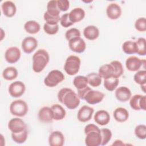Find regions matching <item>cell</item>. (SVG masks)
Segmentation results:
<instances>
[{
    "label": "cell",
    "mask_w": 146,
    "mask_h": 146,
    "mask_svg": "<svg viewBox=\"0 0 146 146\" xmlns=\"http://www.w3.org/2000/svg\"><path fill=\"white\" fill-rule=\"evenodd\" d=\"M58 99L67 108L74 110L80 104V98L78 95L71 88H63L58 93Z\"/></svg>",
    "instance_id": "obj_1"
},
{
    "label": "cell",
    "mask_w": 146,
    "mask_h": 146,
    "mask_svg": "<svg viewBox=\"0 0 146 146\" xmlns=\"http://www.w3.org/2000/svg\"><path fill=\"white\" fill-rule=\"evenodd\" d=\"M85 144L87 146H99L102 143L100 129L94 124H87L84 128Z\"/></svg>",
    "instance_id": "obj_2"
},
{
    "label": "cell",
    "mask_w": 146,
    "mask_h": 146,
    "mask_svg": "<svg viewBox=\"0 0 146 146\" xmlns=\"http://www.w3.org/2000/svg\"><path fill=\"white\" fill-rule=\"evenodd\" d=\"M50 56L48 52L44 49H39L33 56V70L39 73L43 70L48 64Z\"/></svg>",
    "instance_id": "obj_3"
},
{
    "label": "cell",
    "mask_w": 146,
    "mask_h": 146,
    "mask_svg": "<svg viewBox=\"0 0 146 146\" xmlns=\"http://www.w3.org/2000/svg\"><path fill=\"white\" fill-rule=\"evenodd\" d=\"M81 60L79 57L75 55H70L66 60L64 69L69 75H76L80 70Z\"/></svg>",
    "instance_id": "obj_4"
},
{
    "label": "cell",
    "mask_w": 146,
    "mask_h": 146,
    "mask_svg": "<svg viewBox=\"0 0 146 146\" xmlns=\"http://www.w3.org/2000/svg\"><path fill=\"white\" fill-rule=\"evenodd\" d=\"M29 110L27 104L23 100H15L11 102L10 105V112L14 115L18 117L25 116Z\"/></svg>",
    "instance_id": "obj_5"
},
{
    "label": "cell",
    "mask_w": 146,
    "mask_h": 146,
    "mask_svg": "<svg viewBox=\"0 0 146 146\" xmlns=\"http://www.w3.org/2000/svg\"><path fill=\"white\" fill-rule=\"evenodd\" d=\"M64 80V74L59 70H53L49 72L44 79V84L49 87H54Z\"/></svg>",
    "instance_id": "obj_6"
},
{
    "label": "cell",
    "mask_w": 146,
    "mask_h": 146,
    "mask_svg": "<svg viewBox=\"0 0 146 146\" xmlns=\"http://www.w3.org/2000/svg\"><path fill=\"white\" fill-rule=\"evenodd\" d=\"M146 96L140 94H136L131 97L129 100L130 107L134 110L139 111L146 110Z\"/></svg>",
    "instance_id": "obj_7"
},
{
    "label": "cell",
    "mask_w": 146,
    "mask_h": 146,
    "mask_svg": "<svg viewBox=\"0 0 146 146\" xmlns=\"http://www.w3.org/2000/svg\"><path fill=\"white\" fill-rule=\"evenodd\" d=\"M104 94L99 91L91 89L85 95L83 100L90 104H95L101 102L104 98Z\"/></svg>",
    "instance_id": "obj_8"
},
{
    "label": "cell",
    "mask_w": 146,
    "mask_h": 146,
    "mask_svg": "<svg viewBox=\"0 0 146 146\" xmlns=\"http://www.w3.org/2000/svg\"><path fill=\"white\" fill-rule=\"evenodd\" d=\"M25 85L22 82L15 81L10 84L9 93L11 97L19 98L25 93Z\"/></svg>",
    "instance_id": "obj_9"
},
{
    "label": "cell",
    "mask_w": 146,
    "mask_h": 146,
    "mask_svg": "<svg viewBox=\"0 0 146 146\" xmlns=\"http://www.w3.org/2000/svg\"><path fill=\"white\" fill-rule=\"evenodd\" d=\"M145 60H141L135 56L128 57L125 61L126 68L130 71H137L142 67V65L145 66Z\"/></svg>",
    "instance_id": "obj_10"
},
{
    "label": "cell",
    "mask_w": 146,
    "mask_h": 146,
    "mask_svg": "<svg viewBox=\"0 0 146 146\" xmlns=\"http://www.w3.org/2000/svg\"><path fill=\"white\" fill-rule=\"evenodd\" d=\"M68 46L71 51L76 53H82L86 50V44L82 38L76 37L68 41Z\"/></svg>",
    "instance_id": "obj_11"
},
{
    "label": "cell",
    "mask_w": 146,
    "mask_h": 146,
    "mask_svg": "<svg viewBox=\"0 0 146 146\" xmlns=\"http://www.w3.org/2000/svg\"><path fill=\"white\" fill-rule=\"evenodd\" d=\"M21 55V51L18 47H10L6 50L5 53V58L7 62L13 64L19 60Z\"/></svg>",
    "instance_id": "obj_12"
},
{
    "label": "cell",
    "mask_w": 146,
    "mask_h": 146,
    "mask_svg": "<svg viewBox=\"0 0 146 146\" xmlns=\"http://www.w3.org/2000/svg\"><path fill=\"white\" fill-rule=\"evenodd\" d=\"M8 128L13 133H19L27 129V125L22 119L15 117L9 121Z\"/></svg>",
    "instance_id": "obj_13"
},
{
    "label": "cell",
    "mask_w": 146,
    "mask_h": 146,
    "mask_svg": "<svg viewBox=\"0 0 146 146\" xmlns=\"http://www.w3.org/2000/svg\"><path fill=\"white\" fill-rule=\"evenodd\" d=\"M94 112L93 108L88 106H83L79 110L77 113V118L80 122H87L91 120Z\"/></svg>",
    "instance_id": "obj_14"
},
{
    "label": "cell",
    "mask_w": 146,
    "mask_h": 146,
    "mask_svg": "<svg viewBox=\"0 0 146 146\" xmlns=\"http://www.w3.org/2000/svg\"><path fill=\"white\" fill-rule=\"evenodd\" d=\"M37 46V40L32 36L26 37L22 42L21 47L23 52L26 54L31 53L36 48Z\"/></svg>",
    "instance_id": "obj_15"
},
{
    "label": "cell",
    "mask_w": 146,
    "mask_h": 146,
    "mask_svg": "<svg viewBox=\"0 0 146 146\" xmlns=\"http://www.w3.org/2000/svg\"><path fill=\"white\" fill-rule=\"evenodd\" d=\"M106 14L110 19L116 20L121 16V9L118 4L111 3L107 7Z\"/></svg>",
    "instance_id": "obj_16"
},
{
    "label": "cell",
    "mask_w": 146,
    "mask_h": 146,
    "mask_svg": "<svg viewBox=\"0 0 146 146\" xmlns=\"http://www.w3.org/2000/svg\"><path fill=\"white\" fill-rule=\"evenodd\" d=\"M64 143L63 134L59 131L51 133L48 137V144L50 146H62Z\"/></svg>",
    "instance_id": "obj_17"
},
{
    "label": "cell",
    "mask_w": 146,
    "mask_h": 146,
    "mask_svg": "<svg viewBox=\"0 0 146 146\" xmlns=\"http://www.w3.org/2000/svg\"><path fill=\"white\" fill-rule=\"evenodd\" d=\"M115 95L116 98L119 102H126L130 99L132 94L128 87L121 86L116 90Z\"/></svg>",
    "instance_id": "obj_18"
},
{
    "label": "cell",
    "mask_w": 146,
    "mask_h": 146,
    "mask_svg": "<svg viewBox=\"0 0 146 146\" xmlns=\"http://www.w3.org/2000/svg\"><path fill=\"white\" fill-rule=\"evenodd\" d=\"M94 121L99 125H106L110 121V115L109 113L103 110L98 111L94 116Z\"/></svg>",
    "instance_id": "obj_19"
},
{
    "label": "cell",
    "mask_w": 146,
    "mask_h": 146,
    "mask_svg": "<svg viewBox=\"0 0 146 146\" xmlns=\"http://www.w3.org/2000/svg\"><path fill=\"white\" fill-rule=\"evenodd\" d=\"M38 119L43 123H50L54 120L51 107L45 106L40 108L38 112Z\"/></svg>",
    "instance_id": "obj_20"
},
{
    "label": "cell",
    "mask_w": 146,
    "mask_h": 146,
    "mask_svg": "<svg viewBox=\"0 0 146 146\" xmlns=\"http://www.w3.org/2000/svg\"><path fill=\"white\" fill-rule=\"evenodd\" d=\"M1 9L3 14L7 17H12L15 15L17 11V7L14 2L11 1L3 2L1 5Z\"/></svg>",
    "instance_id": "obj_21"
},
{
    "label": "cell",
    "mask_w": 146,
    "mask_h": 146,
    "mask_svg": "<svg viewBox=\"0 0 146 146\" xmlns=\"http://www.w3.org/2000/svg\"><path fill=\"white\" fill-rule=\"evenodd\" d=\"M68 16L71 22L74 23L83 19L85 17V11L81 7H75L68 13Z\"/></svg>",
    "instance_id": "obj_22"
},
{
    "label": "cell",
    "mask_w": 146,
    "mask_h": 146,
    "mask_svg": "<svg viewBox=\"0 0 146 146\" xmlns=\"http://www.w3.org/2000/svg\"><path fill=\"white\" fill-rule=\"evenodd\" d=\"M83 35L87 39L94 40L98 38L99 30L95 26L90 25L86 27L83 30Z\"/></svg>",
    "instance_id": "obj_23"
},
{
    "label": "cell",
    "mask_w": 146,
    "mask_h": 146,
    "mask_svg": "<svg viewBox=\"0 0 146 146\" xmlns=\"http://www.w3.org/2000/svg\"><path fill=\"white\" fill-rule=\"evenodd\" d=\"M113 115L116 121L120 123H123L128 120L129 117V112L123 107H118L114 110Z\"/></svg>",
    "instance_id": "obj_24"
},
{
    "label": "cell",
    "mask_w": 146,
    "mask_h": 146,
    "mask_svg": "<svg viewBox=\"0 0 146 146\" xmlns=\"http://www.w3.org/2000/svg\"><path fill=\"white\" fill-rule=\"evenodd\" d=\"M51 108L52 111V117L54 120H61L65 117L66 112L61 105L55 104L51 107Z\"/></svg>",
    "instance_id": "obj_25"
},
{
    "label": "cell",
    "mask_w": 146,
    "mask_h": 146,
    "mask_svg": "<svg viewBox=\"0 0 146 146\" xmlns=\"http://www.w3.org/2000/svg\"><path fill=\"white\" fill-rule=\"evenodd\" d=\"M98 74L102 78L104 79L113 77V68L110 64H106L100 67Z\"/></svg>",
    "instance_id": "obj_26"
},
{
    "label": "cell",
    "mask_w": 146,
    "mask_h": 146,
    "mask_svg": "<svg viewBox=\"0 0 146 146\" xmlns=\"http://www.w3.org/2000/svg\"><path fill=\"white\" fill-rule=\"evenodd\" d=\"M24 29L27 33L30 34H35L40 31V26L36 21L31 20L26 22L25 23Z\"/></svg>",
    "instance_id": "obj_27"
},
{
    "label": "cell",
    "mask_w": 146,
    "mask_h": 146,
    "mask_svg": "<svg viewBox=\"0 0 146 146\" xmlns=\"http://www.w3.org/2000/svg\"><path fill=\"white\" fill-rule=\"evenodd\" d=\"M18 71L14 67H7L2 72L3 78L7 80H12L18 76Z\"/></svg>",
    "instance_id": "obj_28"
},
{
    "label": "cell",
    "mask_w": 146,
    "mask_h": 146,
    "mask_svg": "<svg viewBox=\"0 0 146 146\" xmlns=\"http://www.w3.org/2000/svg\"><path fill=\"white\" fill-rule=\"evenodd\" d=\"M60 11L57 5V1L52 0L48 2L46 12L49 15L52 17H59Z\"/></svg>",
    "instance_id": "obj_29"
},
{
    "label": "cell",
    "mask_w": 146,
    "mask_h": 146,
    "mask_svg": "<svg viewBox=\"0 0 146 146\" xmlns=\"http://www.w3.org/2000/svg\"><path fill=\"white\" fill-rule=\"evenodd\" d=\"M123 51L127 54H134L137 53V46L136 42L127 40L124 42L122 46Z\"/></svg>",
    "instance_id": "obj_30"
},
{
    "label": "cell",
    "mask_w": 146,
    "mask_h": 146,
    "mask_svg": "<svg viewBox=\"0 0 146 146\" xmlns=\"http://www.w3.org/2000/svg\"><path fill=\"white\" fill-rule=\"evenodd\" d=\"M88 84L94 87L99 86L102 83V78L98 74L92 72L87 75Z\"/></svg>",
    "instance_id": "obj_31"
},
{
    "label": "cell",
    "mask_w": 146,
    "mask_h": 146,
    "mask_svg": "<svg viewBox=\"0 0 146 146\" xmlns=\"http://www.w3.org/2000/svg\"><path fill=\"white\" fill-rule=\"evenodd\" d=\"M28 136V131L26 129L19 133L11 132V138L13 140L18 144H22L26 141Z\"/></svg>",
    "instance_id": "obj_32"
},
{
    "label": "cell",
    "mask_w": 146,
    "mask_h": 146,
    "mask_svg": "<svg viewBox=\"0 0 146 146\" xmlns=\"http://www.w3.org/2000/svg\"><path fill=\"white\" fill-rule=\"evenodd\" d=\"M73 84L78 90H81L87 86L88 80L86 76L79 75L74 78Z\"/></svg>",
    "instance_id": "obj_33"
},
{
    "label": "cell",
    "mask_w": 146,
    "mask_h": 146,
    "mask_svg": "<svg viewBox=\"0 0 146 146\" xmlns=\"http://www.w3.org/2000/svg\"><path fill=\"white\" fill-rule=\"evenodd\" d=\"M119 82V80L118 78L111 77L110 78L104 79V86L107 90L109 91H113L117 87Z\"/></svg>",
    "instance_id": "obj_34"
},
{
    "label": "cell",
    "mask_w": 146,
    "mask_h": 146,
    "mask_svg": "<svg viewBox=\"0 0 146 146\" xmlns=\"http://www.w3.org/2000/svg\"><path fill=\"white\" fill-rule=\"evenodd\" d=\"M113 68V77L115 78H119L122 75L124 72L122 64L118 60L112 61L110 63Z\"/></svg>",
    "instance_id": "obj_35"
},
{
    "label": "cell",
    "mask_w": 146,
    "mask_h": 146,
    "mask_svg": "<svg viewBox=\"0 0 146 146\" xmlns=\"http://www.w3.org/2000/svg\"><path fill=\"white\" fill-rule=\"evenodd\" d=\"M136 42L137 46V53L141 56H145L146 55L145 49V39L144 38H139Z\"/></svg>",
    "instance_id": "obj_36"
},
{
    "label": "cell",
    "mask_w": 146,
    "mask_h": 146,
    "mask_svg": "<svg viewBox=\"0 0 146 146\" xmlns=\"http://www.w3.org/2000/svg\"><path fill=\"white\" fill-rule=\"evenodd\" d=\"M102 136V145H106L112 138V132L108 128H102L100 129Z\"/></svg>",
    "instance_id": "obj_37"
},
{
    "label": "cell",
    "mask_w": 146,
    "mask_h": 146,
    "mask_svg": "<svg viewBox=\"0 0 146 146\" xmlns=\"http://www.w3.org/2000/svg\"><path fill=\"white\" fill-rule=\"evenodd\" d=\"M134 81L141 85L145 84L146 82V71L145 70H140L138 71L133 76Z\"/></svg>",
    "instance_id": "obj_38"
},
{
    "label": "cell",
    "mask_w": 146,
    "mask_h": 146,
    "mask_svg": "<svg viewBox=\"0 0 146 146\" xmlns=\"http://www.w3.org/2000/svg\"><path fill=\"white\" fill-rule=\"evenodd\" d=\"M135 134L140 139H145L146 137V126L144 124H139L135 128Z\"/></svg>",
    "instance_id": "obj_39"
},
{
    "label": "cell",
    "mask_w": 146,
    "mask_h": 146,
    "mask_svg": "<svg viewBox=\"0 0 146 146\" xmlns=\"http://www.w3.org/2000/svg\"><path fill=\"white\" fill-rule=\"evenodd\" d=\"M43 30L46 33L49 35H54L58 33L59 30V26L58 24L52 25L45 23L43 25Z\"/></svg>",
    "instance_id": "obj_40"
},
{
    "label": "cell",
    "mask_w": 146,
    "mask_h": 146,
    "mask_svg": "<svg viewBox=\"0 0 146 146\" xmlns=\"http://www.w3.org/2000/svg\"><path fill=\"white\" fill-rule=\"evenodd\" d=\"M135 27L136 30L140 32L146 31V19L144 17L138 18L135 23Z\"/></svg>",
    "instance_id": "obj_41"
},
{
    "label": "cell",
    "mask_w": 146,
    "mask_h": 146,
    "mask_svg": "<svg viewBox=\"0 0 146 146\" xmlns=\"http://www.w3.org/2000/svg\"><path fill=\"white\" fill-rule=\"evenodd\" d=\"M80 32L78 29L76 28H71L66 31L65 36L66 39L69 41L72 38L76 37H80Z\"/></svg>",
    "instance_id": "obj_42"
},
{
    "label": "cell",
    "mask_w": 146,
    "mask_h": 146,
    "mask_svg": "<svg viewBox=\"0 0 146 146\" xmlns=\"http://www.w3.org/2000/svg\"><path fill=\"white\" fill-rule=\"evenodd\" d=\"M43 18L44 21H46V23H49V24H52V25H56L60 21V17H52L49 15L46 11L44 13L43 15Z\"/></svg>",
    "instance_id": "obj_43"
},
{
    "label": "cell",
    "mask_w": 146,
    "mask_h": 146,
    "mask_svg": "<svg viewBox=\"0 0 146 146\" xmlns=\"http://www.w3.org/2000/svg\"><path fill=\"white\" fill-rule=\"evenodd\" d=\"M60 22L61 25L64 27H68L72 26L74 23L71 22L69 18L68 13H65L60 17Z\"/></svg>",
    "instance_id": "obj_44"
},
{
    "label": "cell",
    "mask_w": 146,
    "mask_h": 146,
    "mask_svg": "<svg viewBox=\"0 0 146 146\" xmlns=\"http://www.w3.org/2000/svg\"><path fill=\"white\" fill-rule=\"evenodd\" d=\"M57 5L60 11H66L70 7V2L67 0H58Z\"/></svg>",
    "instance_id": "obj_45"
},
{
    "label": "cell",
    "mask_w": 146,
    "mask_h": 146,
    "mask_svg": "<svg viewBox=\"0 0 146 146\" xmlns=\"http://www.w3.org/2000/svg\"><path fill=\"white\" fill-rule=\"evenodd\" d=\"M91 88L88 87V86L87 87H86L85 88H83V89H81V90H78V95L79 96V98L81 99H83L86 94L90 90Z\"/></svg>",
    "instance_id": "obj_46"
},
{
    "label": "cell",
    "mask_w": 146,
    "mask_h": 146,
    "mask_svg": "<svg viewBox=\"0 0 146 146\" xmlns=\"http://www.w3.org/2000/svg\"><path fill=\"white\" fill-rule=\"evenodd\" d=\"M125 145L124 144V143L121 140H119V139L116 140L112 144V145Z\"/></svg>",
    "instance_id": "obj_47"
},
{
    "label": "cell",
    "mask_w": 146,
    "mask_h": 146,
    "mask_svg": "<svg viewBox=\"0 0 146 146\" xmlns=\"http://www.w3.org/2000/svg\"><path fill=\"white\" fill-rule=\"evenodd\" d=\"M141 89L143 91L144 93H145V84L141 85Z\"/></svg>",
    "instance_id": "obj_48"
}]
</instances>
